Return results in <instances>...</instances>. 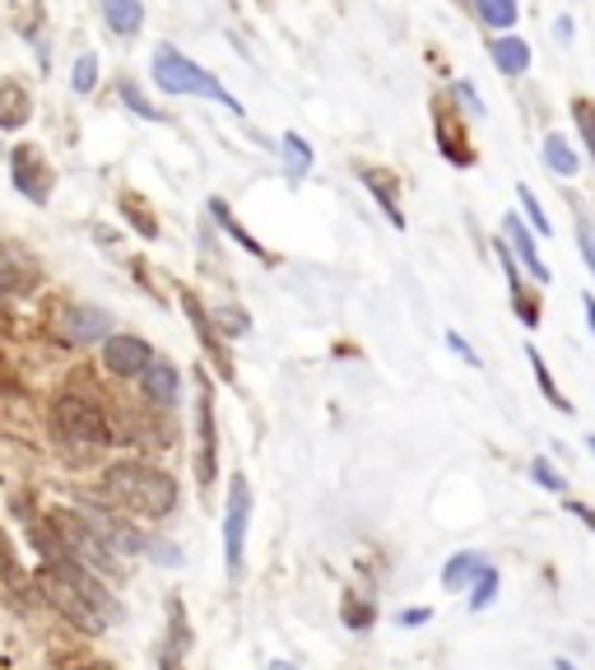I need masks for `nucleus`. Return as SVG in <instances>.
<instances>
[{"label":"nucleus","instance_id":"obj_1","mask_svg":"<svg viewBox=\"0 0 595 670\" xmlns=\"http://www.w3.org/2000/svg\"><path fill=\"white\" fill-rule=\"evenodd\" d=\"M42 596L57 606L80 633H108L121 620V600L112 596L108 577H98L94 569H84L75 559H42L38 569Z\"/></svg>","mask_w":595,"mask_h":670},{"label":"nucleus","instance_id":"obj_2","mask_svg":"<svg viewBox=\"0 0 595 670\" xmlns=\"http://www.w3.org/2000/svg\"><path fill=\"white\" fill-rule=\"evenodd\" d=\"M98 498L126 517L163 522L178 508V479L159 471L154 461H112L98 479Z\"/></svg>","mask_w":595,"mask_h":670},{"label":"nucleus","instance_id":"obj_3","mask_svg":"<svg viewBox=\"0 0 595 670\" xmlns=\"http://www.w3.org/2000/svg\"><path fill=\"white\" fill-rule=\"evenodd\" d=\"M51 442L70 466H89L112 447V424L108 410L94 397H80V391H61L51 401Z\"/></svg>","mask_w":595,"mask_h":670},{"label":"nucleus","instance_id":"obj_4","mask_svg":"<svg viewBox=\"0 0 595 670\" xmlns=\"http://www.w3.org/2000/svg\"><path fill=\"white\" fill-rule=\"evenodd\" d=\"M47 536H51V545H47V559H75V563H84V569H94L98 577H108V582H121V555L98 536V531L84 522V512L80 508H57L47 517Z\"/></svg>","mask_w":595,"mask_h":670},{"label":"nucleus","instance_id":"obj_5","mask_svg":"<svg viewBox=\"0 0 595 670\" xmlns=\"http://www.w3.org/2000/svg\"><path fill=\"white\" fill-rule=\"evenodd\" d=\"M149 71H154V84H159L163 94H172V98H209V102H223L229 112H238L242 117V102L223 89V84L205 71V65H196L186 57V51H178V47H154V61H149Z\"/></svg>","mask_w":595,"mask_h":670},{"label":"nucleus","instance_id":"obj_6","mask_svg":"<svg viewBox=\"0 0 595 670\" xmlns=\"http://www.w3.org/2000/svg\"><path fill=\"white\" fill-rule=\"evenodd\" d=\"M247 522H252V485L233 475L229 503H223V573L229 577H242V563H247Z\"/></svg>","mask_w":595,"mask_h":670},{"label":"nucleus","instance_id":"obj_7","mask_svg":"<svg viewBox=\"0 0 595 670\" xmlns=\"http://www.w3.org/2000/svg\"><path fill=\"white\" fill-rule=\"evenodd\" d=\"M196 479L209 494L219 479V424H215V382L201 373L196 387Z\"/></svg>","mask_w":595,"mask_h":670},{"label":"nucleus","instance_id":"obj_8","mask_svg":"<svg viewBox=\"0 0 595 670\" xmlns=\"http://www.w3.org/2000/svg\"><path fill=\"white\" fill-rule=\"evenodd\" d=\"M154 358H159V354H154V345L145 336H135V331H112L108 340H102V368H108L112 377H126V382H131V377L139 382V377L149 373Z\"/></svg>","mask_w":595,"mask_h":670},{"label":"nucleus","instance_id":"obj_9","mask_svg":"<svg viewBox=\"0 0 595 670\" xmlns=\"http://www.w3.org/2000/svg\"><path fill=\"white\" fill-rule=\"evenodd\" d=\"M57 336L65 345H98L112 336V317L94 303H65L57 313Z\"/></svg>","mask_w":595,"mask_h":670},{"label":"nucleus","instance_id":"obj_10","mask_svg":"<svg viewBox=\"0 0 595 670\" xmlns=\"http://www.w3.org/2000/svg\"><path fill=\"white\" fill-rule=\"evenodd\" d=\"M38 280H42L38 256H33L28 247H20V243H0V303L33 294Z\"/></svg>","mask_w":595,"mask_h":670},{"label":"nucleus","instance_id":"obj_11","mask_svg":"<svg viewBox=\"0 0 595 670\" xmlns=\"http://www.w3.org/2000/svg\"><path fill=\"white\" fill-rule=\"evenodd\" d=\"M10 173H14V186H20V196L33 200V205H47L51 200V163L42 159L38 145H20L10 154Z\"/></svg>","mask_w":595,"mask_h":670},{"label":"nucleus","instance_id":"obj_12","mask_svg":"<svg viewBox=\"0 0 595 670\" xmlns=\"http://www.w3.org/2000/svg\"><path fill=\"white\" fill-rule=\"evenodd\" d=\"M502 237H507V247L517 252V261L526 266V275L535 284H549V266L539 261V252H535V237H531V223L521 219V215H507L502 219Z\"/></svg>","mask_w":595,"mask_h":670},{"label":"nucleus","instance_id":"obj_13","mask_svg":"<svg viewBox=\"0 0 595 670\" xmlns=\"http://www.w3.org/2000/svg\"><path fill=\"white\" fill-rule=\"evenodd\" d=\"M359 182L373 192V200L381 205V215L391 219V229H405V210H400L396 200V178L387 173V168H373V163H359Z\"/></svg>","mask_w":595,"mask_h":670},{"label":"nucleus","instance_id":"obj_14","mask_svg":"<svg viewBox=\"0 0 595 670\" xmlns=\"http://www.w3.org/2000/svg\"><path fill=\"white\" fill-rule=\"evenodd\" d=\"M139 391L154 401V405H163V410H172L178 405V397H182V373L168 364V358H154L149 364V373L139 377Z\"/></svg>","mask_w":595,"mask_h":670},{"label":"nucleus","instance_id":"obj_15","mask_svg":"<svg viewBox=\"0 0 595 670\" xmlns=\"http://www.w3.org/2000/svg\"><path fill=\"white\" fill-rule=\"evenodd\" d=\"M98 10L117 38H135L145 28V0H98Z\"/></svg>","mask_w":595,"mask_h":670},{"label":"nucleus","instance_id":"obj_16","mask_svg":"<svg viewBox=\"0 0 595 670\" xmlns=\"http://www.w3.org/2000/svg\"><path fill=\"white\" fill-rule=\"evenodd\" d=\"M33 117V94L20 80H0V131H20Z\"/></svg>","mask_w":595,"mask_h":670},{"label":"nucleus","instance_id":"obj_17","mask_svg":"<svg viewBox=\"0 0 595 670\" xmlns=\"http://www.w3.org/2000/svg\"><path fill=\"white\" fill-rule=\"evenodd\" d=\"M479 573H484V555H475V549H461V555H451L442 563V587L447 592H470Z\"/></svg>","mask_w":595,"mask_h":670},{"label":"nucleus","instance_id":"obj_18","mask_svg":"<svg viewBox=\"0 0 595 670\" xmlns=\"http://www.w3.org/2000/svg\"><path fill=\"white\" fill-rule=\"evenodd\" d=\"M488 51H494V65H498V71L502 75H526L531 71V47H526V38H512V33H507V38H494V47H488Z\"/></svg>","mask_w":595,"mask_h":670},{"label":"nucleus","instance_id":"obj_19","mask_svg":"<svg viewBox=\"0 0 595 670\" xmlns=\"http://www.w3.org/2000/svg\"><path fill=\"white\" fill-rule=\"evenodd\" d=\"M279 163H284V178L289 182H303L312 173V149L298 131H284L279 135Z\"/></svg>","mask_w":595,"mask_h":670},{"label":"nucleus","instance_id":"obj_20","mask_svg":"<svg viewBox=\"0 0 595 670\" xmlns=\"http://www.w3.org/2000/svg\"><path fill=\"white\" fill-rule=\"evenodd\" d=\"M539 154H545L549 173H558V178H576V173H582V154L572 149V141H568V135L549 131V135H545V149H539Z\"/></svg>","mask_w":595,"mask_h":670},{"label":"nucleus","instance_id":"obj_21","mask_svg":"<svg viewBox=\"0 0 595 670\" xmlns=\"http://www.w3.org/2000/svg\"><path fill=\"white\" fill-rule=\"evenodd\" d=\"M186 317H191V326H196V336H201V345L215 354V364H219V373L223 377H233V358H229V350L219 345V331H215V321H209L205 313H201V303L196 299H186Z\"/></svg>","mask_w":595,"mask_h":670},{"label":"nucleus","instance_id":"obj_22","mask_svg":"<svg viewBox=\"0 0 595 670\" xmlns=\"http://www.w3.org/2000/svg\"><path fill=\"white\" fill-rule=\"evenodd\" d=\"M209 219H215V223H219V229H223V233H229V237H233V243H242V247H247V252L256 256V261H266V266H270V252H266V247H260V243H256V237H252V233H247V229H242V223L233 219V210H229V200H219V196H215V200H209Z\"/></svg>","mask_w":595,"mask_h":670},{"label":"nucleus","instance_id":"obj_23","mask_svg":"<svg viewBox=\"0 0 595 670\" xmlns=\"http://www.w3.org/2000/svg\"><path fill=\"white\" fill-rule=\"evenodd\" d=\"M470 10H475V20L494 33H512L517 20H521V5L517 0H470Z\"/></svg>","mask_w":595,"mask_h":670},{"label":"nucleus","instance_id":"obj_24","mask_svg":"<svg viewBox=\"0 0 595 670\" xmlns=\"http://www.w3.org/2000/svg\"><path fill=\"white\" fill-rule=\"evenodd\" d=\"M433 135H437V149H442L451 163H470V159H475V154H470V141H465V135H457V126H451L447 108L433 112Z\"/></svg>","mask_w":595,"mask_h":670},{"label":"nucleus","instance_id":"obj_25","mask_svg":"<svg viewBox=\"0 0 595 670\" xmlns=\"http://www.w3.org/2000/svg\"><path fill=\"white\" fill-rule=\"evenodd\" d=\"M340 624L349 633H367L377 624V600L373 596H359V592H349L344 596V606H340Z\"/></svg>","mask_w":595,"mask_h":670},{"label":"nucleus","instance_id":"obj_26","mask_svg":"<svg viewBox=\"0 0 595 670\" xmlns=\"http://www.w3.org/2000/svg\"><path fill=\"white\" fill-rule=\"evenodd\" d=\"M526 358H531V373H535V382H539V391H545V401L558 410V415H572V405H568V397L558 391V382H554V373H549V364H545V354H539L535 345H526Z\"/></svg>","mask_w":595,"mask_h":670},{"label":"nucleus","instance_id":"obj_27","mask_svg":"<svg viewBox=\"0 0 595 670\" xmlns=\"http://www.w3.org/2000/svg\"><path fill=\"white\" fill-rule=\"evenodd\" d=\"M209 321H215V331L223 340H242V336H252V317L242 313L238 303H219L215 313H209Z\"/></svg>","mask_w":595,"mask_h":670},{"label":"nucleus","instance_id":"obj_28","mask_svg":"<svg viewBox=\"0 0 595 670\" xmlns=\"http://www.w3.org/2000/svg\"><path fill=\"white\" fill-rule=\"evenodd\" d=\"M172 657H186L191 651V624H186V606L182 600H168V647Z\"/></svg>","mask_w":595,"mask_h":670},{"label":"nucleus","instance_id":"obj_29","mask_svg":"<svg viewBox=\"0 0 595 670\" xmlns=\"http://www.w3.org/2000/svg\"><path fill=\"white\" fill-rule=\"evenodd\" d=\"M498 587H502V577H498V569H494V563H484V573L475 577V587H470V592H465V596H470V600H465V606H470V610H475V614H479V610H488V606H494V600H498Z\"/></svg>","mask_w":595,"mask_h":670},{"label":"nucleus","instance_id":"obj_30","mask_svg":"<svg viewBox=\"0 0 595 670\" xmlns=\"http://www.w3.org/2000/svg\"><path fill=\"white\" fill-rule=\"evenodd\" d=\"M117 94H121V102H126V108H131L135 117H145V122H163V112L154 108V102H149V94L139 89L135 80H121V84H117Z\"/></svg>","mask_w":595,"mask_h":670},{"label":"nucleus","instance_id":"obj_31","mask_svg":"<svg viewBox=\"0 0 595 670\" xmlns=\"http://www.w3.org/2000/svg\"><path fill=\"white\" fill-rule=\"evenodd\" d=\"M517 200H521V215H526V223H531V233H539V237H549L554 233V223H549V215H545V205L535 200V192L531 186H517Z\"/></svg>","mask_w":595,"mask_h":670},{"label":"nucleus","instance_id":"obj_32","mask_svg":"<svg viewBox=\"0 0 595 670\" xmlns=\"http://www.w3.org/2000/svg\"><path fill=\"white\" fill-rule=\"evenodd\" d=\"M572 122H576V135H582V145L591 149V163H595V102L591 98L572 102Z\"/></svg>","mask_w":595,"mask_h":670},{"label":"nucleus","instance_id":"obj_33","mask_svg":"<svg viewBox=\"0 0 595 670\" xmlns=\"http://www.w3.org/2000/svg\"><path fill=\"white\" fill-rule=\"evenodd\" d=\"M531 479H535L539 489H549V494H568V479H563V471H558L549 456H535L531 461Z\"/></svg>","mask_w":595,"mask_h":670},{"label":"nucleus","instance_id":"obj_34","mask_svg":"<svg viewBox=\"0 0 595 670\" xmlns=\"http://www.w3.org/2000/svg\"><path fill=\"white\" fill-rule=\"evenodd\" d=\"M94 84H98V57L84 51V57L75 61V75H70V89H75V94H94Z\"/></svg>","mask_w":595,"mask_h":670},{"label":"nucleus","instance_id":"obj_35","mask_svg":"<svg viewBox=\"0 0 595 670\" xmlns=\"http://www.w3.org/2000/svg\"><path fill=\"white\" fill-rule=\"evenodd\" d=\"M451 98H457L470 117H484V98H479V89H475L470 80H457V84H451Z\"/></svg>","mask_w":595,"mask_h":670},{"label":"nucleus","instance_id":"obj_36","mask_svg":"<svg viewBox=\"0 0 595 670\" xmlns=\"http://www.w3.org/2000/svg\"><path fill=\"white\" fill-rule=\"evenodd\" d=\"M442 340H447V350H451V354H457V358H465V364H470V368H484V358L475 354V345H470V340H465V336H457V331H447Z\"/></svg>","mask_w":595,"mask_h":670},{"label":"nucleus","instance_id":"obj_37","mask_svg":"<svg viewBox=\"0 0 595 670\" xmlns=\"http://www.w3.org/2000/svg\"><path fill=\"white\" fill-rule=\"evenodd\" d=\"M428 620H433V610H428V606H410V610H400V620H396V624H400V629H424Z\"/></svg>","mask_w":595,"mask_h":670},{"label":"nucleus","instance_id":"obj_38","mask_svg":"<svg viewBox=\"0 0 595 670\" xmlns=\"http://www.w3.org/2000/svg\"><path fill=\"white\" fill-rule=\"evenodd\" d=\"M149 555H159V563H168V569H182V549H178V545L154 540V545H149Z\"/></svg>","mask_w":595,"mask_h":670},{"label":"nucleus","instance_id":"obj_39","mask_svg":"<svg viewBox=\"0 0 595 670\" xmlns=\"http://www.w3.org/2000/svg\"><path fill=\"white\" fill-rule=\"evenodd\" d=\"M568 512H572V517L582 522V526L591 531V536H595V508H591V503H576V498H572V503H568Z\"/></svg>","mask_w":595,"mask_h":670},{"label":"nucleus","instance_id":"obj_40","mask_svg":"<svg viewBox=\"0 0 595 670\" xmlns=\"http://www.w3.org/2000/svg\"><path fill=\"white\" fill-rule=\"evenodd\" d=\"M554 38L558 42H572V14H558V20H554Z\"/></svg>","mask_w":595,"mask_h":670},{"label":"nucleus","instance_id":"obj_41","mask_svg":"<svg viewBox=\"0 0 595 670\" xmlns=\"http://www.w3.org/2000/svg\"><path fill=\"white\" fill-rule=\"evenodd\" d=\"M159 670H186V657H172V651H163V657H159Z\"/></svg>","mask_w":595,"mask_h":670},{"label":"nucleus","instance_id":"obj_42","mask_svg":"<svg viewBox=\"0 0 595 670\" xmlns=\"http://www.w3.org/2000/svg\"><path fill=\"white\" fill-rule=\"evenodd\" d=\"M582 307H586V326H591V336H595V294H582Z\"/></svg>","mask_w":595,"mask_h":670},{"label":"nucleus","instance_id":"obj_43","mask_svg":"<svg viewBox=\"0 0 595 670\" xmlns=\"http://www.w3.org/2000/svg\"><path fill=\"white\" fill-rule=\"evenodd\" d=\"M266 670H298V666H293V661H270Z\"/></svg>","mask_w":595,"mask_h":670},{"label":"nucleus","instance_id":"obj_44","mask_svg":"<svg viewBox=\"0 0 595 670\" xmlns=\"http://www.w3.org/2000/svg\"><path fill=\"white\" fill-rule=\"evenodd\" d=\"M554 670H576V666H572L568 657H558V661H554Z\"/></svg>","mask_w":595,"mask_h":670},{"label":"nucleus","instance_id":"obj_45","mask_svg":"<svg viewBox=\"0 0 595 670\" xmlns=\"http://www.w3.org/2000/svg\"><path fill=\"white\" fill-rule=\"evenodd\" d=\"M586 447H591V456H595V438H586Z\"/></svg>","mask_w":595,"mask_h":670},{"label":"nucleus","instance_id":"obj_46","mask_svg":"<svg viewBox=\"0 0 595 670\" xmlns=\"http://www.w3.org/2000/svg\"><path fill=\"white\" fill-rule=\"evenodd\" d=\"M84 670H108V666H84Z\"/></svg>","mask_w":595,"mask_h":670}]
</instances>
